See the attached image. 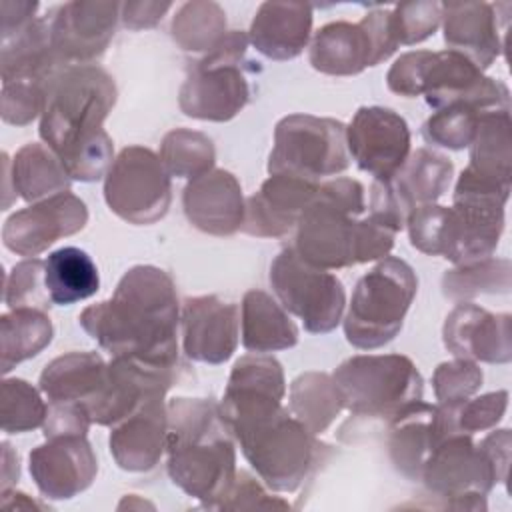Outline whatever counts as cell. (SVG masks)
Listing matches in <instances>:
<instances>
[{"instance_id": "1", "label": "cell", "mask_w": 512, "mask_h": 512, "mask_svg": "<svg viewBox=\"0 0 512 512\" xmlns=\"http://www.w3.org/2000/svg\"><path fill=\"white\" fill-rule=\"evenodd\" d=\"M284 394L282 364L268 354H246L232 366L220 402L244 458L274 492H294L324 448L316 434L282 406Z\"/></svg>"}, {"instance_id": "2", "label": "cell", "mask_w": 512, "mask_h": 512, "mask_svg": "<svg viewBox=\"0 0 512 512\" xmlns=\"http://www.w3.org/2000/svg\"><path fill=\"white\" fill-rule=\"evenodd\" d=\"M78 320L112 356L178 368L180 304L172 276L158 266H132L112 298L84 308Z\"/></svg>"}, {"instance_id": "3", "label": "cell", "mask_w": 512, "mask_h": 512, "mask_svg": "<svg viewBox=\"0 0 512 512\" xmlns=\"http://www.w3.org/2000/svg\"><path fill=\"white\" fill-rule=\"evenodd\" d=\"M116 96L114 78L98 64L68 66L50 82L38 132L72 180L96 182L112 166L114 144L104 120Z\"/></svg>"}, {"instance_id": "4", "label": "cell", "mask_w": 512, "mask_h": 512, "mask_svg": "<svg viewBox=\"0 0 512 512\" xmlns=\"http://www.w3.org/2000/svg\"><path fill=\"white\" fill-rule=\"evenodd\" d=\"M364 186L354 178L320 182L302 210L290 248L308 264L340 270L382 260L394 248L396 230L366 212Z\"/></svg>"}, {"instance_id": "5", "label": "cell", "mask_w": 512, "mask_h": 512, "mask_svg": "<svg viewBox=\"0 0 512 512\" xmlns=\"http://www.w3.org/2000/svg\"><path fill=\"white\" fill-rule=\"evenodd\" d=\"M168 408V476L206 508L230 492L236 478L234 436L212 398H174Z\"/></svg>"}, {"instance_id": "6", "label": "cell", "mask_w": 512, "mask_h": 512, "mask_svg": "<svg viewBox=\"0 0 512 512\" xmlns=\"http://www.w3.org/2000/svg\"><path fill=\"white\" fill-rule=\"evenodd\" d=\"M248 34L230 30L224 40L188 70L178 92L180 110L198 120L228 122L252 98L250 74L260 72L258 62L246 58Z\"/></svg>"}, {"instance_id": "7", "label": "cell", "mask_w": 512, "mask_h": 512, "mask_svg": "<svg viewBox=\"0 0 512 512\" xmlns=\"http://www.w3.org/2000/svg\"><path fill=\"white\" fill-rule=\"evenodd\" d=\"M418 290L414 268L396 256L382 258L354 286L344 318V336L358 350H376L402 330Z\"/></svg>"}, {"instance_id": "8", "label": "cell", "mask_w": 512, "mask_h": 512, "mask_svg": "<svg viewBox=\"0 0 512 512\" xmlns=\"http://www.w3.org/2000/svg\"><path fill=\"white\" fill-rule=\"evenodd\" d=\"M342 404L362 418H394L404 406L422 400L424 380L404 354H358L332 374Z\"/></svg>"}, {"instance_id": "9", "label": "cell", "mask_w": 512, "mask_h": 512, "mask_svg": "<svg viewBox=\"0 0 512 512\" xmlns=\"http://www.w3.org/2000/svg\"><path fill=\"white\" fill-rule=\"evenodd\" d=\"M350 166L346 126L314 114H288L274 128L268 156L270 174H290L310 182L338 176Z\"/></svg>"}, {"instance_id": "10", "label": "cell", "mask_w": 512, "mask_h": 512, "mask_svg": "<svg viewBox=\"0 0 512 512\" xmlns=\"http://www.w3.org/2000/svg\"><path fill=\"white\" fill-rule=\"evenodd\" d=\"M420 482L430 496L442 498L446 508L486 510V494L502 478L480 442L476 444L470 434L456 432L432 448Z\"/></svg>"}, {"instance_id": "11", "label": "cell", "mask_w": 512, "mask_h": 512, "mask_svg": "<svg viewBox=\"0 0 512 512\" xmlns=\"http://www.w3.org/2000/svg\"><path fill=\"white\" fill-rule=\"evenodd\" d=\"M268 280L282 308L300 318L310 334H328L340 324L346 292L330 270L304 262L288 246L272 260Z\"/></svg>"}, {"instance_id": "12", "label": "cell", "mask_w": 512, "mask_h": 512, "mask_svg": "<svg viewBox=\"0 0 512 512\" xmlns=\"http://www.w3.org/2000/svg\"><path fill=\"white\" fill-rule=\"evenodd\" d=\"M108 208L128 224L162 220L172 202V182L160 156L146 146H126L104 176Z\"/></svg>"}, {"instance_id": "13", "label": "cell", "mask_w": 512, "mask_h": 512, "mask_svg": "<svg viewBox=\"0 0 512 512\" xmlns=\"http://www.w3.org/2000/svg\"><path fill=\"white\" fill-rule=\"evenodd\" d=\"M454 164L430 148L414 150L400 170L388 180H374L370 186V214L400 232L412 210L436 204L448 190Z\"/></svg>"}, {"instance_id": "14", "label": "cell", "mask_w": 512, "mask_h": 512, "mask_svg": "<svg viewBox=\"0 0 512 512\" xmlns=\"http://www.w3.org/2000/svg\"><path fill=\"white\" fill-rule=\"evenodd\" d=\"M420 96L434 110L450 104H470L478 110H510V90L504 82L484 76L466 56L454 50H426Z\"/></svg>"}, {"instance_id": "15", "label": "cell", "mask_w": 512, "mask_h": 512, "mask_svg": "<svg viewBox=\"0 0 512 512\" xmlns=\"http://www.w3.org/2000/svg\"><path fill=\"white\" fill-rule=\"evenodd\" d=\"M120 2L74 0L58 6L50 18V42L64 68L98 60L114 38Z\"/></svg>"}, {"instance_id": "16", "label": "cell", "mask_w": 512, "mask_h": 512, "mask_svg": "<svg viewBox=\"0 0 512 512\" xmlns=\"http://www.w3.org/2000/svg\"><path fill=\"white\" fill-rule=\"evenodd\" d=\"M176 380L174 366L150 364L132 356H112L100 394L88 404L92 422L116 426L144 402L164 398Z\"/></svg>"}, {"instance_id": "17", "label": "cell", "mask_w": 512, "mask_h": 512, "mask_svg": "<svg viewBox=\"0 0 512 512\" xmlns=\"http://www.w3.org/2000/svg\"><path fill=\"white\" fill-rule=\"evenodd\" d=\"M346 146L362 172L388 180L410 156V128L392 108L362 106L346 126Z\"/></svg>"}, {"instance_id": "18", "label": "cell", "mask_w": 512, "mask_h": 512, "mask_svg": "<svg viewBox=\"0 0 512 512\" xmlns=\"http://www.w3.org/2000/svg\"><path fill=\"white\" fill-rule=\"evenodd\" d=\"M86 222V204L66 190L10 214L2 228V242L10 252L34 258L56 240L80 232Z\"/></svg>"}, {"instance_id": "19", "label": "cell", "mask_w": 512, "mask_h": 512, "mask_svg": "<svg viewBox=\"0 0 512 512\" xmlns=\"http://www.w3.org/2000/svg\"><path fill=\"white\" fill-rule=\"evenodd\" d=\"M30 476L50 500H70L90 488L98 472L96 454L86 436L46 438L28 454Z\"/></svg>"}, {"instance_id": "20", "label": "cell", "mask_w": 512, "mask_h": 512, "mask_svg": "<svg viewBox=\"0 0 512 512\" xmlns=\"http://www.w3.org/2000/svg\"><path fill=\"white\" fill-rule=\"evenodd\" d=\"M182 346L190 360L226 362L238 346L240 306L216 294L186 298L180 312Z\"/></svg>"}, {"instance_id": "21", "label": "cell", "mask_w": 512, "mask_h": 512, "mask_svg": "<svg viewBox=\"0 0 512 512\" xmlns=\"http://www.w3.org/2000/svg\"><path fill=\"white\" fill-rule=\"evenodd\" d=\"M442 340L456 358L506 364L512 360V316L492 314L474 302H458L446 316Z\"/></svg>"}, {"instance_id": "22", "label": "cell", "mask_w": 512, "mask_h": 512, "mask_svg": "<svg viewBox=\"0 0 512 512\" xmlns=\"http://www.w3.org/2000/svg\"><path fill=\"white\" fill-rule=\"evenodd\" d=\"M320 182L290 174H270L258 192L248 196L242 232L256 238H284L314 198Z\"/></svg>"}, {"instance_id": "23", "label": "cell", "mask_w": 512, "mask_h": 512, "mask_svg": "<svg viewBox=\"0 0 512 512\" xmlns=\"http://www.w3.org/2000/svg\"><path fill=\"white\" fill-rule=\"evenodd\" d=\"M182 208L188 222L210 236H232L242 230L246 200L238 178L224 170L192 178L182 192Z\"/></svg>"}, {"instance_id": "24", "label": "cell", "mask_w": 512, "mask_h": 512, "mask_svg": "<svg viewBox=\"0 0 512 512\" xmlns=\"http://www.w3.org/2000/svg\"><path fill=\"white\" fill-rule=\"evenodd\" d=\"M442 30L448 50L466 56L482 72L504 50L498 6L488 2H442Z\"/></svg>"}, {"instance_id": "25", "label": "cell", "mask_w": 512, "mask_h": 512, "mask_svg": "<svg viewBox=\"0 0 512 512\" xmlns=\"http://www.w3.org/2000/svg\"><path fill=\"white\" fill-rule=\"evenodd\" d=\"M168 408L164 398L144 402L134 414L112 426L108 446L116 464L128 472L156 468L166 450Z\"/></svg>"}, {"instance_id": "26", "label": "cell", "mask_w": 512, "mask_h": 512, "mask_svg": "<svg viewBox=\"0 0 512 512\" xmlns=\"http://www.w3.org/2000/svg\"><path fill=\"white\" fill-rule=\"evenodd\" d=\"M312 34V6L306 2H262L250 22V44L270 60L302 54Z\"/></svg>"}, {"instance_id": "27", "label": "cell", "mask_w": 512, "mask_h": 512, "mask_svg": "<svg viewBox=\"0 0 512 512\" xmlns=\"http://www.w3.org/2000/svg\"><path fill=\"white\" fill-rule=\"evenodd\" d=\"M308 60L314 70L330 76H354L376 66L372 38L362 20L324 24L310 42Z\"/></svg>"}, {"instance_id": "28", "label": "cell", "mask_w": 512, "mask_h": 512, "mask_svg": "<svg viewBox=\"0 0 512 512\" xmlns=\"http://www.w3.org/2000/svg\"><path fill=\"white\" fill-rule=\"evenodd\" d=\"M388 456L394 468L412 482L420 480L422 466L440 442L436 406L416 400L388 420Z\"/></svg>"}, {"instance_id": "29", "label": "cell", "mask_w": 512, "mask_h": 512, "mask_svg": "<svg viewBox=\"0 0 512 512\" xmlns=\"http://www.w3.org/2000/svg\"><path fill=\"white\" fill-rule=\"evenodd\" d=\"M108 362L98 352H68L48 362L38 386L48 402L88 404L100 394L106 382Z\"/></svg>"}, {"instance_id": "30", "label": "cell", "mask_w": 512, "mask_h": 512, "mask_svg": "<svg viewBox=\"0 0 512 512\" xmlns=\"http://www.w3.org/2000/svg\"><path fill=\"white\" fill-rule=\"evenodd\" d=\"M242 346L254 354L288 350L298 344V328L268 292L248 290L240 306Z\"/></svg>"}, {"instance_id": "31", "label": "cell", "mask_w": 512, "mask_h": 512, "mask_svg": "<svg viewBox=\"0 0 512 512\" xmlns=\"http://www.w3.org/2000/svg\"><path fill=\"white\" fill-rule=\"evenodd\" d=\"M4 168L10 174L16 196L26 202H40L60 192L70 190L72 178L68 176L60 158L40 142L24 144L10 160L4 154Z\"/></svg>"}, {"instance_id": "32", "label": "cell", "mask_w": 512, "mask_h": 512, "mask_svg": "<svg viewBox=\"0 0 512 512\" xmlns=\"http://www.w3.org/2000/svg\"><path fill=\"white\" fill-rule=\"evenodd\" d=\"M466 170L486 182L512 188V120L510 110H488L480 116Z\"/></svg>"}, {"instance_id": "33", "label": "cell", "mask_w": 512, "mask_h": 512, "mask_svg": "<svg viewBox=\"0 0 512 512\" xmlns=\"http://www.w3.org/2000/svg\"><path fill=\"white\" fill-rule=\"evenodd\" d=\"M44 280L52 304L68 306L94 296L100 274L94 260L76 246H64L44 260Z\"/></svg>"}, {"instance_id": "34", "label": "cell", "mask_w": 512, "mask_h": 512, "mask_svg": "<svg viewBox=\"0 0 512 512\" xmlns=\"http://www.w3.org/2000/svg\"><path fill=\"white\" fill-rule=\"evenodd\" d=\"M54 336L44 310L16 308L0 318V370L8 374L16 364L40 354Z\"/></svg>"}, {"instance_id": "35", "label": "cell", "mask_w": 512, "mask_h": 512, "mask_svg": "<svg viewBox=\"0 0 512 512\" xmlns=\"http://www.w3.org/2000/svg\"><path fill=\"white\" fill-rule=\"evenodd\" d=\"M342 410V396L330 374L304 372L290 384V412L312 434L328 430Z\"/></svg>"}, {"instance_id": "36", "label": "cell", "mask_w": 512, "mask_h": 512, "mask_svg": "<svg viewBox=\"0 0 512 512\" xmlns=\"http://www.w3.org/2000/svg\"><path fill=\"white\" fill-rule=\"evenodd\" d=\"M172 38L184 52L208 54L226 32V12L218 2L192 0L184 2L172 20Z\"/></svg>"}, {"instance_id": "37", "label": "cell", "mask_w": 512, "mask_h": 512, "mask_svg": "<svg viewBox=\"0 0 512 512\" xmlns=\"http://www.w3.org/2000/svg\"><path fill=\"white\" fill-rule=\"evenodd\" d=\"M512 288V264L508 258H486L446 270L442 292L454 302H468L480 294H508Z\"/></svg>"}, {"instance_id": "38", "label": "cell", "mask_w": 512, "mask_h": 512, "mask_svg": "<svg viewBox=\"0 0 512 512\" xmlns=\"http://www.w3.org/2000/svg\"><path fill=\"white\" fill-rule=\"evenodd\" d=\"M160 160L170 176L176 178H198L214 168L216 150L214 142L190 128L170 130L160 144Z\"/></svg>"}, {"instance_id": "39", "label": "cell", "mask_w": 512, "mask_h": 512, "mask_svg": "<svg viewBox=\"0 0 512 512\" xmlns=\"http://www.w3.org/2000/svg\"><path fill=\"white\" fill-rule=\"evenodd\" d=\"M48 406L40 392L22 378H6L0 392L2 432L22 434L40 428L46 420Z\"/></svg>"}, {"instance_id": "40", "label": "cell", "mask_w": 512, "mask_h": 512, "mask_svg": "<svg viewBox=\"0 0 512 512\" xmlns=\"http://www.w3.org/2000/svg\"><path fill=\"white\" fill-rule=\"evenodd\" d=\"M484 114V110H478L470 104H450L440 110H436L422 126V136L426 142L450 148V150H462L468 148L474 140L478 120Z\"/></svg>"}, {"instance_id": "41", "label": "cell", "mask_w": 512, "mask_h": 512, "mask_svg": "<svg viewBox=\"0 0 512 512\" xmlns=\"http://www.w3.org/2000/svg\"><path fill=\"white\" fill-rule=\"evenodd\" d=\"M4 304L10 310L36 308L48 310L52 300L44 280V260L26 258L12 266L4 282Z\"/></svg>"}, {"instance_id": "42", "label": "cell", "mask_w": 512, "mask_h": 512, "mask_svg": "<svg viewBox=\"0 0 512 512\" xmlns=\"http://www.w3.org/2000/svg\"><path fill=\"white\" fill-rule=\"evenodd\" d=\"M484 374L480 366L466 358L442 362L432 374V386L438 404L454 406L472 398L482 386Z\"/></svg>"}, {"instance_id": "43", "label": "cell", "mask_w": 512, "mask_h": 512, "mask_svg": "<svg viewBox=\"0 0 512 512\" xmlns=\"http://www.w3.org/2000/svg\"><path fill=\"white\" fill-rule=\"evenodd\" d=\"M50 82L10 80L2 82V120L12 126H26L42 116Z\"/></svg>"}, {"instance_id": "44", "label": "cell", "mask_w": 512, "mask_h": 512, "mask_svg": "<svg viewBox=\"0 0 512 512\" xmlns=\"http://www.w3.org/2000/svg\"><path fill=\"white\" fill-rule=\"evenodd\" d=\"M396 40L402 46L430 38L442 22V2H404L390 10Z\"/></svg>"}, {"instance_id": "45", "label": "cell", "mask_w": 512, "mask_h": 512, "mask_svg": "<svg viewBox=\"0 0 512 512\" xmlns=\"http://www.w3.org/2000/svg\"><path fill=\"white\" fill-rule=\"evenodd\" d=\"M508 408V390L488 392L476 398H468L462 404H454V424L458 432L476 434L494 428Z\"/></svg>"}, {"instance_id": "46", "label": "cell", "mask_w": 512, "mask_h": 512, "mask_svg": "<svg viewBox=\"0 0 512 512\" xmlns=\"http://www.w3.org/2000/svg\"><path fill=\"white\" fill-rule=\"evenodd\" d=\"M446 206L424 204L410 212L406 226L410 234V244L428 256L440 254V232L444 222Z\"/></svg>"}, {"instance_id": "47", "label": "cell", "mask_w": 512, "mask_h": 512, "mask_svg": "<svg viewBox=\"0 0 512 512\" xmlns=\"http://www.w3.org/2000/svg\"><path fill=\"white\" fill-rule=\"evenodd\" d=\"M218 508H290V504L278 496H270L254 476H250L246 470H240L236 472L234 484Z\"/></svg>"}, {"instance_id": "48", "label": "cell", "mask_w": 512, "mask_h": 512, "mask_svg": "<svg viewBox=\"0 0 512 512\" xmlns=\"http://www.w3.org/2000/svg\"><path fill=\"white\" fill-rule=\"evenodd\" d=\"M92 418L84 404L78 402H50L46 420L42 424L46 438L56 436H86Z\"/></svg>"}, {"instance_id": "49", "label": "cell", "mask_w": 512, "mask_h": 512, "mask_svg": "<svg viewBox=\"0 0 512 512\" xmlns=\"http://www.w3.org/2000/svg\"><path fill=\"white\" fill-rule=\"evenodd\" d=\"M362 24L366 26L370 38H372V46H374V56H376V64L388 60L396 48L400 46L396 40V32L392 26V14L386 8H376L372 12H368L362 18Z\"/></svg>"}, {"instance_id": "50", "label": "cell", "mask_w": 512, "mask_h": 512, "mask_svg": "<svg viewBox=\"0 0 512 512\" xmlns=\"http://www.w3.org/2000/svg\"><path fill=\"white\" fill-rule=\"evenodd\" d=\"M170 8H172L170 2H148V0L122 2L120 20L128 30H134V32L146 30V28H154Z\"/></svg>"}, {"instance_id": "51", "label": "cell", "mask_w": 512, "mask_h": 512, "mask_svg": "<svg viewBox=\"0 0 512 512\" xmlns=\"http://www.w3.org/2000/svg\"><path fill=\"white\" fill-rule=\"evenodd\" d=\"M38 2H12L2 0L0 2V14H2V42L18 34L22 28H26L36 16Z\"/></svg>"}, {"instance_id": "52", "label": "cell", "mask_w": 512, "mask_h": 512, "mask_svg": "<svg viewBox=\"0 0 512 512\" xmlns=\"http://www.w3.org/2000/svg\"><path fill=\"white\" fill-rule=\"evenodd\" d=\"M480 446L488 452L492 462L498 468V474L502 478V484L506 482L508 476V462H510V430H494L488 436L480 440Z\"/></svg>"}, {"instance_id": "53", "label": "cell", "mask_w": 512, "mask_h": 512, "mask_svg": "<svg viewBox=\"0 0 512 512\" xmlns=\"http://www.w3.org/2000/svg\"><path fill=\"white\" fill-rule=\"evenodd\" d=\"M18 476H20L18 454L14 452L10 442L4 440L2 442V492L10 490V486L18 482Z\"/></svg>"}, {"instance_id": "54", "label": "cell", "mask_w": 512, "mask_h": 512, "mask_svg": "<svg viewBox=\"0 0 512 512\" xmlns=\"http://www.w3.org/2000/svg\"><path fill=\"white\" fill-rule=\"evenodd\" d=\"M2 508H10V510H20V508H40V504H36L34 500L28 498V494L24 492H2Z\"/></svg>"}]
</instances>
